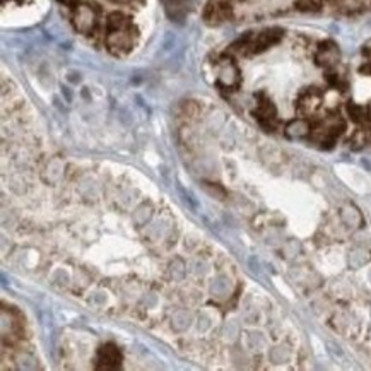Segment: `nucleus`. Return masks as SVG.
I'll return each mask as SVG.
<instances>
[{
	"label": "nucleus",
	"mask_w": 371,
	"mask_h": 371,
	"mask_svg": "<svg viewBox=\"0 0 371 371\" xmlns=\"http://www.w3.org/2000/svg\"><path fill=\"white\" fill-rule=\"evenodd\" d=\"M284 31L280 28H269L263 31L257 33V35H246L243 38H240L235 45L231 46L233 52L240 53V55H257V53L265 52L267 48L277 45L282 39Z\"/></svg>",
	"instance_id": "obj_1"
},
{
	"label": "nucleus",
	"mask_w": 371,
	"mask_h": 371,
	"mask_svg": "<svg viewBox=\"0 0 371 371\" xmlns=\"http://www.w3.org/2000/svg\"><path fill=\"white\" fill-rule=\"evenodd\" d=\"M105 43H106L108 52L113 53V55L116 56L127 55V53L132 50L133 43H135L132 26H127V28H120V29H106Z\"/></svg>",
	"instance_id": "obj_2"
},
{
	"label": "nucleus",
	"mask_w": 371,
	"mask_h": 371,
	"mask_svg": "<svg viewBox=\"0 0 371 371\" xmlns=\"http://www.w3.org/2000/svg\"><path fill=\"white\" fill-rule=\"evenodd\" d=\"M253 116L265 130L272 132L277 127V110L274 103L265 94H257V106L253 110Z\"/></svg>",
	"instance_id": "obj_3"
},
{
	"label": "nucleus",
	"mask_w": 371,
	"mask_h": 371,
	"mask_svg": "<svg viewBox=\"0 0 371 371\" xmlns=\"http://www.w3.org/2000/svg\"><path fill=\"white\" fill-rule=\"evenodd\" d=\"M72 21H74V28L77 29L79 33L89 35V33H93L96 28V22H98V11L89 4H79V5H75V9H74Z\"/></svg>",
	"instance_id": "obj_4"
},
{
	"label": "nucleus",
	"mask_w": 371,
	"mask_h": 371,
	"mask_svg": "<svg viewBox=\"0 0 371 371\" xmlns=\"http://www.w3.org/2000/svg\"><path fill=\"white\" fill-rule=\"evenodd\" d=\"M240 81L241 77H240V70L235 60L229 56L221 60V63L217 65V84L228 91H235L240 86Z\"/></svg>",
	"instance_id": "obj_5"
},
{
	"label": "nucleus",
	"mask_w": 371,
	"mask_h": 371,
	"mask_svg": "<svg viewBox=\"0 0 371 371\" xmlns=\"http://www.w3.org/2000/svg\"><path fill=\"white\" fill-rule=\"evenodd\" d=\"M322 106V93L316 88H308L298 96L296 101V110L303 116H310Z\"/></svg>",
	"instance_id": "obj_6"
},
{
	"label": "nucleus",
	"mask_w": 371,
	"mask_h": 371,
	"mask_svg": "<svg viewBox=\"0 0 371 371\" xmlns=\"http://www.w3.org/2000/svg\"><path fill=\"white\" fill-rule=\"evenodd\" d=\"M231 16V2L226 0H209L204 9V19L209 24H219Z\"/></svg>",
	"instance_id": "obj_7"
},
{
	"label": "nucleus",
	"mask_w": 371,
	"mask_h": 371,
	"mask_svg": "<svg viewBox=\"0 0 371 371\" xmlns=\"http://www.w3.org/2000/svg\"><path fill=\"white\" fill-rule=\"evenodd\" d=\"M122 363V354L118 347L113 344H105L99 347L98 357H96V368L98 370H116Z\"/></svg>",
	"instance_id": "obj_8"
},
{
	"label": "nucleus",
	"mask_w": 371,
	"mask_h": 371,
	"mask_svg": "<svg viewBox=\"0 0 371 371\" xmlns=\"http://www.w3.org/2000/svg\"><path fill=\"white\" fill-rule=\"evenodd\" d=\"M340 52L337 48V45L334 41H323L318 45V50H316L315 60L318 65L325 67V69H330L334 67L337 62H339Z\"/></svg>",
	"instance_id": "obj_9"
},
{
	"label": "nucleus",
	"mask_w": 371,
	"mask_h": 371,
	"mask_svg": "<svg viewBox=\"0 0 371 371\" xmlns=\"http://www.w3.org/2000/svg\"><path fill=\"white\" fill-rule=\"evenodd\" d=\"M312 132V125H310L306 120H294L291 122L289 125L286 127V133L289 137H305V135H310Z\"/></svg>",
	"instance_id": "obj_10"
},
{
	"label": "nucleus",
	"mask_w": 371,
	"mask_h": 371,
	"mask_svg": "<svg viewBox=\"0 0 371 371\" xmlns=\"http://www.w3.org/2000/svg\"><path fill=\"white\" fill-rule=\"evenodd\" d=\"M322 4H323V0H296V7L305 12L318 11V9L322 7Z\"/></svg>",
	"instance_id": "obj_11"
},
{
	"label": "nucleus",
	"mask_w": 371,
	"mask_h": 371,
	"mask_svg": "<svg viewBox=\"0 0 371 371\" xmlns=\"http://www.w3.org/2000/svg\"><path fill=\"white\" fill-rule=\"evenodd\" d=\"M347 111H349L351 118H352L354 122H364V120H366V110L361 108V106H357V105H354V103H349Z\"/></svg>",
	"instance_id": "obj_12"
},
{
	"label": "nucleus",
	"mask_w": 371,
	"mask_h": 371,
	"mask_svg": "<svg viewBox=\"0 0 371 371\" xmlns=\"http://www.w3.org/2000/svg\"><path fill=\"white\" fill-rule=\"evenodd\" d=\"M364 144H366V133H364V130H357L352 137V147L359 149V147H363Z\"/></svg>",
	"instance_id": "obj_13"
},
{
	"label": "nucleus",
	"mask_w": 371,
	"mask_h": 371,
	"mask_svg": "<svg viewBox=\"0 0 371 371\" xmlns=\"http://www.w3.org/2000/svg\"><path fill=\"white\" fill-rule=\"evenodd\" d=\"M60 2H62V4H65V5H70V7H75L79 0H60Z\"/></svg>",
	"instance_id": "obj_14"
},
{
	"label": "nucleus",
	"mask_w": 371,
	"mask_h": 371,
	"mask_svg": "<svg viewBox=\"0 0 371 371\" xmlns=\"http://www.w3.org/2000/svg\"><path fill=\"white\" fill-rule=\"evenodd\" d=\"M366 120H370V122H371V106L366 110Z\"/></svg>",
	"instance_id": "obj_15"
},
{
	"label": "nucleus",
	"mask_w": 371,
	"mask_h": 371,
	"mask_svg": "<svg viewBox=\"0 0 371 371\" xmlns=\"http://www.w3.org/2000/svg\"><path fill=\"white\" fill-rule=\"evenodd\" d=\"M113 2H122V4H129V2H132V0H113Z\"/></svg>",
	"instance_id": "obj_16"
},
{
	"label": "nucleus",
	"mask_w": 371,
	"mask_h": 371,
	"mask_svg": "<svg viewBox=\"0 0 371 371\" xmlns=\"http://www.w3.org/2000/svg\"><path fill=\"white\" fill-rule=\"evenodd\" d=\"M226 2H231V0H226Z\"/></svg>",
	"instance_id": "obj_17"
}]
</instances>
